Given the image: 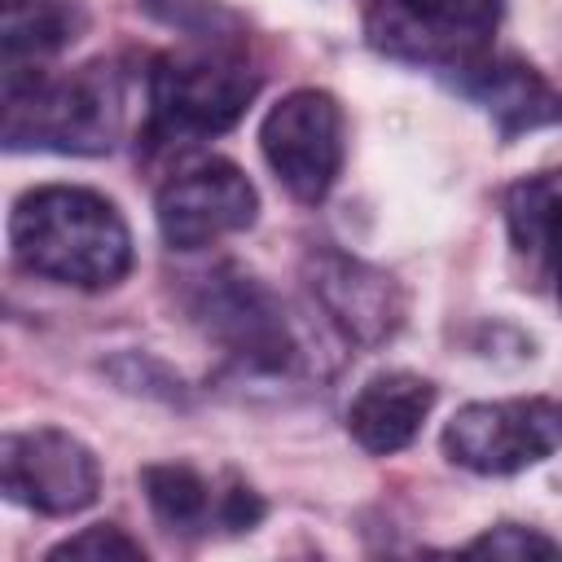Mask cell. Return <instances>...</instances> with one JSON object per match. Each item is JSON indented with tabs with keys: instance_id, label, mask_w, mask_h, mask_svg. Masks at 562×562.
<instances>
[{
	"instance_id": "6da1fadb",
	"label": "cell",
	"mask_w": 562,
	"mask_h": 562,
	"mask_svg": "<svg viewBox=\"0 0 562 562\" xmlns=\"http://www.w3.org/2000/svg\"><path fill=\"white\" fill-rule=\"evenodd\" d=\"M9 255L31 277L75 290H114L132 272V233L105 193L40 184L9 211Z\"/></svg>"
},
{
	"instance_id": "7a4b0ae2",
	"label": "cell",
	"mask_w": 562,
	"mask_h": 562,
	"mask_svg": "<svg viewBox=\"0 0 562 562\" xmlns=\"http://www.w3.org/2000/svg\"><path fill=\"white\" fill-rule=\"evenodd\" d=\"M127 83L105 57L75 70H4V149L26 154H110L123 136Z\"/></svg>"
},
{
	"instance_id": "3957f363",
	"label": "cell",
	"mask_w": 562,
	"mask_h": 562,
	"mask_svg": "<svg viewBox=\"0 0 562 562\" xmlns=\"http://www.w3.org/2000/svg\"><path fill=\"white\" fill-rule=\"evenodd\" d=\"M149 114L140 145L145 154H176L228 132L259 97L263 75L220 40L198 48H171L149 61Z\"/></svg>"
},
{
	"instance_id": "277c9868",
	"label": "cell",
	"mask_w": 562,
	"mask_h": 562,
	"mask_svg": "<svg viewBox=\"0 0 562 562\" xmlns=\"http://www.w3.org/2000/svg\"><path fill=\"white\" fill-rule=\"evenodd\" d=\"M184 312L237 373L290 378L303 364V347L285 316V303L241 263H215L189 277Z\"/></svg>"
},
{
	"instance_id": "5b68a950",
	"label": "cell",
	"mask_w": 562,
	"mask_h": 562,
	"mask_svg": "<svg viewBox=\"0 0 562 562\" xmlns=\"http://www.w3.org/2000/svg\"><path fill=\"white\" fill-rule=\"evenodd\" d=\"M496 31L501 0H364L369 48L443 79L496 53Z\"/></svg>"
},
{
	"instance_id": "8992f818",
	"label": "cell",
	"mask_w": 562,
	"mask_h": 562,
	"mask_svg": "<svg viewBox=\"0 0 562 562\" xmlns=\"http://www.w3.org/2000/svg\"><path fill=\"white\" fill-rule=\"evenodd\" d=\"M439 448L452 465L501 479L527 465H540L562 448V400L553 395H514L479 400L448 417Z\"/></svg>"
},
{
	"instance_id": "52a82bcc",
	"label": "cell",
	"mask_w": 562,
	"mask_h": 562,
	"mask_svg": "<svg viewBox=\"0 0 562 562\" xmlns=\"http://www.w3.org/2000/svg\"><path fill=\"white\" fill-rule=\"evenodd\" d=\"M259 149L290 198L307 206L325 202L329 189L338 184L342 154H347L338 97L325 88L285 92L259 123Z\"/></svg>"
},
{
	"instance_id": "ba28073f",
	"label": "cell",
	"mask_w": 562,
	"mask_h": 562,
	"mask_svg": "<svg viewBox=\"0 0 562 562\" xmlns=\"http://www.w3.org/2000/svg\"><path fill=\"white\" fill-rule=\"evenodd\" d=\"M0 487L22 509L70 518L97 501L101 461L79 435L61 426L9 430L0 439Z\"/></svg>"
},
{
	"instance_id": "9c48e42d",
	"label": "cell",
	"mask_w": 562,
	"mask_h": 562,
	"mask_svg": "<svg viewBox=\"0 0 562 562\" xmlns=\"http://www.w3.org/2000/svg\"><path fill=\"white\" fill-rule=\"evenodd\" d=\"M303 285H307L316 312L329 321V329H338V338L360 351L395 338L404 325V312H408V299L391 272H382L329 241L307 246Z\"/></svg>"
},
{
	"instance_id": "30bf717a",
	"label": "cell",
	"mask_w": 562,
	"mask_h": 562,
	"mask_svg": "<svg viewBox=\"0 0 562 562\" xmlns=\"http://www.w3.org/2000/svg\"><path fill=\"white\" fill-rule=\"evenodd\" d=\"M259 215V193L250 176L228 158H202L171 171L158 184L154 220L171 250H202L228 233L250 228Z\"/></svg>"
},
{
	"instance_id": "8fae6325",
	"label": "cell",
	"mask_w": 562,
	"mask_h": 562,
	"mask_svg": "<svg viewBox=\"0 0 562 562\" xmlns=\"http://www.w3.org/2000/svg\"><path fill=\"white\" fill-rule=\"evenodd\" d=\"M448 83L492 119V127L505 145L518 140L522 132L562 123V92L531 61H522L514 53H487L483 61L452 75Z\"/></svg>"
},
{
	"instance_id": "7c38bea8",
	"label": "cell",
	"mask_w": 562,
	"mask_h": 562,
	"mask_svg": "<svg viewBox=\"0 0 562 562\" xmlns=\"http://www.w3.org/2000/svg\"><path fill=\"white\" fill-rule=\"evenodd\" d=\"M435 382L413 373V369H386L373 373L347 404V435L373 452V457H391L400 448H408L422 430V422L435 408Z\"/></svg>"
},
{
	"instance_id": "4fadbf2b",
	"label": "cell",
	"mask_w": 562,
	"mask_h": 562,
	"mask_svg": "<svg viewBox=\"0 0 562 562\" xmlns=\"http://www.w3.org/2000/svg\"><path fill=\"white\" fill-rule=\"evenodd\" d=\"M505 228L531 277L549 281L562 307V167L531 171L505 189Z\"/></svg>"
},
{
	"instance_id": "5bb4252c",
	"label": "cell",
	"mask_w": 562,
	"mask_h": 562,
	"mask_svg": "<svg viewBox=\"0 0 562 562\" xmlns=\"http://www.w3.org/2000/svg\"><path fill=\"white\" fill-rule=\"evenodd\" d=\"M83 31H88V9L79 0H4L0 61L4 70L40 66L66 53Z\"/></svg>"
},
{
	"instance_id": "9a60e30c",
	"label": "cell",
	"mask_w": 562,
	"mask_h": 562,
	"mask_svg": "<svg viewBox=\"0 0 562 562\" xmlns=\"http://www.w3.org/2000/svg\"><path fill=\"white\" fill-rule=\"evenodd\" d=\"M140 492L149 501V514L171 536H206L211 527H224V501L228 487H215L202 470L184 461H158L140 470Z\"/></svg>"
},
{
	"instance_id": "2e32d148",
	"label": "cell",
	"mask_w": 562,
	"mask_h": 562,
	"mask_svg": "<svg viewBox=\"0 0 562 562\" xmlns=\"http://www.w3.org/2000/svg\"><path fill=\"white\" fill-rule=\"evenodd\" d=\"M44 558L48 562H61V558H83V562H145V549L119 522H92V527L66 536V540H57Z\"/></svg>"
},
{
	"instance_id": "e0dca14e",
	"label": "cell",
	"mask_w": 562,
	"mask_h": 562,
	"mask_svg": "<svg viewBox=\"0 0 562 562\" xmlns=\"http://www.w3.org/2000/svg\"><path fill=\"white\" fill-rule=\"evenodd\" d=\"M461 553H474V558H562V544L536 527L496 522L483 536H474L470 544H461Z\"/></svg>"
},
{
	"instance_id": "ac0fdd59",
	"label": "cell",
	"mask_w": 562,
	"mask_h": 562,
	"mask_svg": "<svg viewBox=\"0 0 562 562\" xmlns=\"http://www.w3.org/2000/svg\"><path fill=\"white\" fill-rule=\"evenodd\" d=\"M154 18H162L167 26H176V31H189V35H198V40H220L224 35V26H233L237 18L224 9V4H215V0H140Z\"/></svg>"
}]
</instances>
